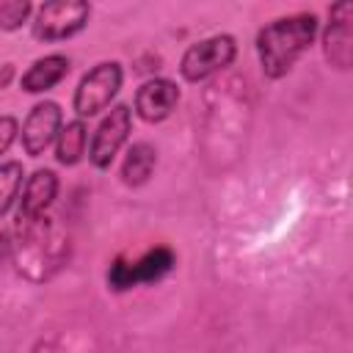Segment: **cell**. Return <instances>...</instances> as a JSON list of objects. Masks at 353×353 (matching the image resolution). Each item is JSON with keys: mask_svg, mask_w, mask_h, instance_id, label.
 I'll return each mask as SVG.
<instances>
[{"mask_svg": "<svg viewBox=\"0 0 353 353\" xmlns=\"http://www.w3.org/2000/svg\"><path fill=\"white\" fill-rule=\"evenodd\" d=\"M317 36V17L314 14H292L268 22L256 33V58L262 74L270 80H281L292 72L298 58L312 47Z\"/></svg>", "mask_w": 353, "mask_h": 353, "instance_id": "6da1fadb", "label": "cell"}, {"mask_svg": "<svg viewBox=\"0 0 353 353\" xmlns=\"http://www.w3.org/2000/svg\"><path fill=\"white\" fill-rule=\"evenodd\" d=\"M17 265L30 281H44L63 259V243H52V226L47 215L17 212Z\"/></svg>", "mask_w": 353, "mask_h": 353, "instance_id": "7a4b0ae2", "label": "cell"}, {"mask_svg": "<svg viewBox=\"0 0 353 353\" xmlns=\"http://www.w3.org/2000/svg\"><path fill=\"white\" fill-rule=\"evenodd\" d=\"M121 80H124V72H121L119 61H102V63L91 66L80 77L74 97H72V108H74L77 119H91V116L108 110L121 88Z\"/></svg>", "mask_w": 353, "mask_h": 353, "instance_id": "3957f363", "label": "cell"}, {"mask_svg": "<svg viewBox=\"0 0 353 353\" xmlns=\"http://www.w3.org/2000/svg\"><path fill=\"white\" fill-rule=\"evenodd\" d=\"M237 55V41L229 33H218V36H207L196 44H190L182 58H179V74L188 83H201L218 72H223L226 66H232Z\"/></svg>", "mask_w": 353, "mask_h": 353, "instance_id": "277c9868", "label": "cell"}, {"mask_svg": "<svg viewBox=\"0 0 353 353\" xmlns=\"http://www.w3.org/2000/svg\"><path fill=\"white\" fill-rule=\"evenodd\" d=\"M91 6L85 0H52L36 11L33 39L39 41H63L80 33L88 25Z\"/></svg>", "mask_w": 353, "mask_h": 353, "instance_id": "5b68a950", "label": "cell"}, {"mask_svg": "<svg viewBox=\"0 0 353 353\" xmlns=\"http://www.w3.org/2000/svg\"><path fill=\"white\" fill-rule=\"evenodd\" d=\"M130 130H132V110H130V105H124V102L113 105L105 113V119L97 124L94 135H91V143H88L91 165L99 168V171L110 168V163L116 160V154L127 143Z\"/></svg>", "mask_w": 353, "mask_h": 353, "instance_id": "8992f818", "label": "cell"}, {"mask_svg": "<svg viewBox=\"0 0 353 353\" xmlns=\"http://www.w3.org/2000/svg\"><path fill=\"white\" fill-rule=\"evenodd\" d=\"M176 256L171 248L160 245V248H152L146 251L141 259L135 262H124V259H116L108 270V284L110 290L116 292H124L130 287H138V284H152V281H160L165 273H171Z\"/></svg>", "mask_w": 353, "mask_h": 353, "instance_id": "52a82bcc", "label": "cell"}, {"mask_svg": "<svg viewBox=\"0 0 353 353\" xmlns=\"http://www.w3.org/2000/svg\"><path fill=\"white\" fill-rule=\"evenodd\" d=\"M61 127H63L61 105L52 102V99L36 102V105L30 108V113L25 116L22 130H19L25 154H30V157H41V154L55 143Z\"/></svg>", "mask_w": 353, "mask_h": 353, "instance_id": "ba28073f", "label": "cell"}, {"mask_svg": "<svg viewBox=\"0 0 353 353\" xmlns=\"http://www.w3.org/2000/svg\"><path fill=\"white\" fill-rule=\"evenodd\" d=\"M179 105V85L168 77H152L146 80L132 99L135 116L143 119L146 124H160L165 121Z\"/></svg>", "mask_w": 353, "mask_h": 353, "instance_id": "9c48e42d", "label": "cell"}, {"mask_svg": "<svg viewBox=\"0 0 353 353\" xmlns=\"http://www.w3.org/2000/svg\"><path fill=\"white\" fill-rule=\"evenodd\" d=\"M350 3H336L328 11V28L323 33V55L328 66L347 72L353 66V36H350Z\"/></svg>", "mask_w": 353, "mask_h": 353, "instance_id": "30bf717a", "label": "cell"}, {"mask_svg": "<svg viewBox=\"0 0 353 353\" xmlns=\"http://www.w3.org/2000/svg\"><path fill=\"white\" fill-rule=\"evenodd\" d=\"M58 196V174L52 168H36L25 185H22V199H19V215H44L50 204Z\"/></svg>", "mask_w": 353, "mask_h": 353, "instance_id": "8fae6325", "label": "cell"}, {"mask_svg": "<svg viewBox=\"0 0 353 353\" xmlns=\"http://www.w3.org/2000/svg\"><path fill=\"white\" fill-rule=\"evenodd\" d=\"M69 58L61 55V52H52V55H44L39 61L30 63V69L19 77V88L25 94H44L50 88H55L66 74H69Z\"/></svg>", "mask_w": 353, "mask_h": 353, "instance_id": "7c38bea8", "label": "cell"}, {"mask_svg": "<svg viewBox=\"0 0 353 353\" xmlns=\"http://www.w3.org/2000/svg\"><path fill=\"white\" fill-rule=\"evenodd\" d=\"M154 165H157V149L146 141H138L127 149V157L121 163V182L127 188H141L149 182Z\"/></svg>", "mask_w": 353, "mask_h": 353, "instance_id": "4fadbf2b", "label": "cell"}, {"mask_svg": "<svg viewBox=\"0 0 353 353\" xmlns=\"http://www.w3.org/2000/svg\"><path fill=\"white\" fill-rule=\"evenodd\" d=\"M88 146V127L83 119H72L61 127L55 138V160L61 165H77Z\"/></svg>", "mask_w": 353, "mask_h": 353, "instance_id": "5bb4252c", "label": "cell"}, {"mask_svg": "<svg viewBox=\"0 0 353 353\" xmlns=\"http://www.w3.org/2000/svg\"><path fill=\"white\" fill-rule=\"evenodd\" d=\"M22 176H25V168H22L19 160L0 163V218H6L8 210L14 207V201L19 199Z\"/></svg>", "mask_w": 353, "mask_h": 353, "instance_id": "9a60e30c", "label": "cell"}, {"mask_svg": "<svg viewBox=\"0 0 353 353\" xmlns=\"http://www.w3.org/2000/svg\"><path fill=\"white\" fill-rule=\"evenodd\" d=\"M33 6L28 0H6L0 3V30H17L28 22Z\"/></svg>", "mask_w": 353, "mask_h": 353, "instance_id": "2e32d148", "label": "cell"}, {"mask_svg": "<svg viewBox=\"0 0 353 353\" xmlns=\"http://www.w3.org/2000/svg\"><path fill=\"white\" fill-rule=\"evenodd\" d=\"M17 135H19V121L14 116H0V157L11 149Z\"/></svg>", "mask_w": 353, "mask_h": 353, "instance_id": "e0dca14e", "label": "cell"}, {"mask_svg": "<svg viewBox=\"0 0 353 353\" xmlns=\"http://www.w3.org/2000/svg\"><path fill=\"white\" fill-rule=\"evenodd\" d=\"M11 72H14V69H11V63H6V66H3V74H0V88H3L6 83H8V77H11Z\"/></svg>", "mask_w": 353, "mask_h": 353, "instance_id": "ac0fdd59", "label": "cell"}]
</instances>
